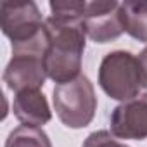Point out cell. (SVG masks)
I'll return each instance as SVG.
<instances>
[{
	"mask_svg": "<svg viewBox=\"0 0 147 147\" xmlns=\"http://www.w3.org/2000/svg\"><path fill=\"white\" fill-rule=\"evenodd\" d=\"M99 85L114 100L128 102L138 97L142 88L138 57L128 50H114L106 54L99 66Z\"/></svg>",
	"mask_w": 147,
	"mask_h": 147,
	"instance_id": "cell-1",
	"label": "cell"
},
{
	"mask_svg": "<svg viewBox=\"0 0 147 147\" xmlns=\"http://www.w3.org/2000/svg\"><path fill=\"white\" fill-rule=\"evenodd\" d=\"M54 109L67 128H85L97 111V95L92 82L80 75L67 83L54 87Z\"/></svg>",
	"mask_w": 147,
	"mask_h": 147,
	"instance_id": "cell-2",
	"label": "cell"
},
{
	"mask_svg": "<svg viewBox=\"0 0 147 147\" xmlns=\"http://www.w3.org/2000/svg\"><path fill=\"white\" fill-rule=\"evenodd\" d=\"M45 26V19L35 2H0V28L12 43H21L38 35Z\"/></svg>",
	"mask_w": 147,
	"mask_h": 147,
	"instance_id": "cell-3",
	"label": "cell"
},
{
	"mask_svg": "<svg viewBox=\"0 0 147 147\" xmlns=\"http://www.w3.org/2000/svg\"><path fill=\"white\" fill-rule=\"evenodd\" d=\"M119 2H87L83 14V28L90 40L95 43H107L119 38L123 30Z\"/></svg>",
	"mask_w": 147,
	"mask_h": 147,
	"instance_id": "cell-4",
	"label": "cell"
},
{
	"mask_svg": "<svg viewBox=\"0 0 147 147\" xmlns=\"http://www.w3.org/2000/svg\"><path fill=\"white\" fill-rule=\"evenodd\" d=\"M111 133L125 140L147 138V94L114 107L111 113Z\"/></svg>",
	"mask_w": 147,
	"mask_h": 147,
	"instance_id": "cell-5",
	"label": "cell"
},
{
	"mask_svg": "<svg viewBox=\"0 0 147 147\" xmlns=\"http://www.w3.org/2000/svg\"><path fill=\"white\" fill-rule=\"evenodd\" d=\"M2 78L4 83L16 94L24 90H42L47 78L43 57L35 54H12Z\"/></svg>",
	"mask_w": 147,
	"mask_h": 147,
	"instance_id": "cell-6",
	"label": "cell"
},
{
	"mask_svg": "<svg viewBox=\"0 0 147 147\" xmlns=\"http://www.w3.org/2000/svg\"><path fill=\"white\" fill-rule=\"evenodd\" d=\"M14 116L28 126H43L52 119L47 97L42 90H24L16 94L12 102Z\"/></svg>",
	"mask_w": 147,
	"mask_h": 147,
	"instance_id": "cell-7",
	"label": "cell"
},
{
	"mask_svg": "<svg viewBox=\"0 0 147 147\" xmlns=\"http://www.w3.org/2000/svg\"><path fill=\"white\" fill-rule=\"evenodd\" d=\"M119 12L125 33L138 42L147 43V0L123 2Z\"/></svg>",
	"mask_w": 147,
	"mask_h": 147,
	"instance_id": "cell-8",
	"label": "cell"
},
{
	"mask_svg": "<svg viewBox=\"0 0 147 147\" xmlns=\"http://www.w3.org/2000/svg\"><path fill=\"white\" fill-rule=\"evenodd\" d=\"M4 147H52V142L42 128L21 125L9 133Z\"/></svg>",
	"mask_w": 147,
	"mask_h": 147,
	"instance_id": "cell-9",
	"label": "cell"
},
{
	"mask_svg": "<svg viewBox=\"0 0 147 147\" xmlns=\"http://www.w3.org/2000/svg\"><path fill=\"white\" fill-rule=\"evenodd\" d=\"M50 11H52V16H57V18L83 19V14L87 11V2H82V0H69V2L55 0V2H50Z\"/></svg>",
	"mask_w": 147,
	"mask_h": 147,
	"instance_id": "cell-10",
	"label": "cell"
},
{
	"mask_svg": "<svg viewBox=\"0 0 147 147\" xmlns=\"http://www.w3.org/2000/svg\"><path fill=\"white\" fill-rule=\"evenodd\" d=\"M83 147H128V145H125L123 142H119L111 131L99 130V131L90 133L85 138Z\"/></svg>",
	"mask_w": 147,
	"mask_h": 147,
	"instance_id": "cell-11",
	"label": "cell"
},
{
	"mask_svg": "<svg viewBox=\"0 0 147 147\" xmlns=\"http://www.w3.org/2000/svg\"><path fill=\"white\" fill-rule=\"evenodd\" d=\"M138 62H140V71H142V87L147 88V47L138 54Z\"/></svg>",
	"mask_w": 147,
	"mask_h": 147,
	"instance_id": "cell-12",
	"label": "cell"
}]
</instances>
